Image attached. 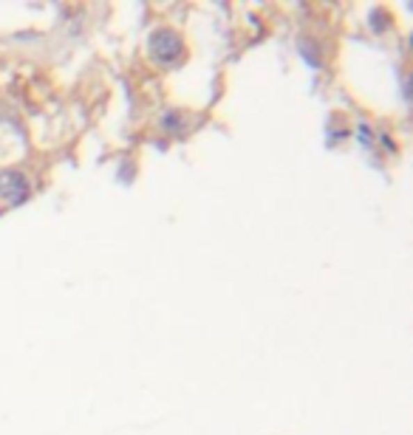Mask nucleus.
I'll use <instances>...</instances> for the list:
<instances>
[{"label": "nucleus", "mask_w": 413, "mask_h": 435, "mask_svg": "<svg viewBox=\"0 0 413 435\" xmlns=\"http://www.w3.org/2000/svg\"><path fill=\"white\" fill-rule=\"evenodd\" d=\"M147 46H150V54H153L159 63H164V65H173V63L184 54V42H181V37H179L176 31H170V28H159V31H153Z\"/></svg>", "instance_id": "f257e3e1"}, {"label": "nucleus", "mask_w": 413, "mask_h": 435, "mask_svg": "<svg viewBox=\"0 0 413 435\" xmlns=\"http://www.w3.org/2000/svg\"><path fill=\"white\" fill-rule=\"evenodd\" d=\"M0 192L6 195L9 204H20V201H26V195H29L26 176H20V172H3V176H0Z\"/></svg>", "instance_id": "f03ea898"}]
</instances>
